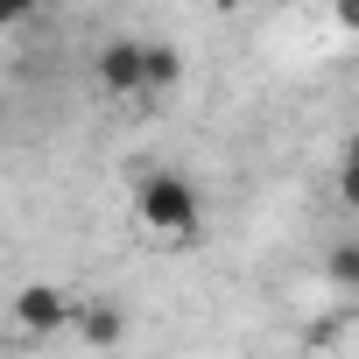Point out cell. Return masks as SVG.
Wrapping results in <instances>:
<instances>
[{"instance_id": "9c48e42d", "label": "cell", "mask_w": 359, "mask_h": 359, "mask_svg": "<svg viewBox=\"0 0 359 359\" xmlns=\"http://www.w3.org/2000/svg\"><path fill=\"white\" fill-rule=\"evenodd\" d=\"M345 162H352V169H359V127H352V141H345Z\"/></svg>"}, {"instance_id": "3957f363", "label": "cell", "mask_w": 359, "mask_h": 359, "mask_svg": "<svg viewBox=\"0 0 359 359\" xmlns=\"http://www.w3.org/2000/svg\"><path fill=\"white\" fill-rule=\"evenodd\" d=\"M92 85L106 99H141V36H106L92 57Z\"/></svg>"}, {"instance_id": "ba28073f", "label": "cell", "mask_w": 359, "mask_h": 359, "mask_svg": "<svg viewBox=\"0 0 359 359\" xmlns=\"http://www.w3.org/2000/svg\"><path fill=\"white\" fill-rule=\"evenodd\" d=\"M331 15H338V29H352V36H359V0H338Z\"/></svg>"}, {"instance_id": "277c9868", "label": "cell", "mask_w": 359, "mask_h": 359, "mask_svg": "<svg viewBox=\"0 0 359 359\" xmlns=\"http://www.w3.org/2000/svg\"><path fill=\"white\" fill-rule=\"evenodd\" d=\"M71 331H78L92 352H113V345L127 338V310H120L113 296H92V303H78V310H71Z\"/></svg>"}, {"instance_id": "6da1fadb", "label": "cell", "mask_w": 359, "mask_h": 359, "mask_svg": "<svg viewBox=\"0 0 359 359\" xmlns=\"http://www.w3.org/2000/svg\"><path fill=\"white\" fill-rule=\"evenodd\" d=\"M134 212H141V226L162 233V240H198V226H205V198H198V184H191V176H176V169H141Z\"/></svg>"}, {"instance_id": "52a82bcc", "label": "cell", "mask_w": 359, "mask_h": 359, "mask_svg": "<svg viewBox=\"0 0 359 359\" xmlns=\"http://www.w3.org/2000/svg\"><path fill=\"white\" fill-rule=\"evenodd\" d=\"M338 205H345V212H359V169H352V162L338 169Z\"/></svg>"}, {"instance_id": "8992f818", "label": "cell", "mask_w": 359, "mask_h": 359, "mask_svg": "<svg viewBox=\"0 0 359 359\" xmlns=\"http://www.w3.org/2000/svg\"><path fill=\"white\" fill-rule=\"evenodd\" d=\"M324 282L359 289V240H345V247H331V254H324Z\"/></svg>"}, {"instance_id": "7a4b0ae2", "label": "cell", "mask_w": 359, "mask_h": 359, "mask_svg": "<svg viewBox=\"0 0 359 359\" xmlns=\"http://www.w3.org/2000/svg\"><path fill=\"white\" fill-rule=\"evenodd\" d=\"M71 310H78V303H71L64 282H29V289L15 296L8 317H15L22 338H64V331H71Z\"/></svg>"}, {"instance_id": "30bf717a", "label": "cell", "mask_w": 359, "mask_h": 359, "mask_svg": "<svg viewBox=\"0 0 359 359\" xmlns=\"http://www.w3.org/2000/svg\"><path fill=\"white\" fill-rule=\"evenodd\" d=\"M0 127H8V106H0Z\"/></svg>"}, {"instance_id": "5b68a950", "label": "cell", "mask_w": 359, "mask_h": 359, "mask_svg": "<svg viewBox=\"0 0 359 359\" xmlns=\"http://www.w3.org/2000/svg\"><path fill=\"white\" fill-rule=\"evenodd\" d=\"M184 78V50L176 43H141V99H162Z\"/></svg>"}]
</instances>
